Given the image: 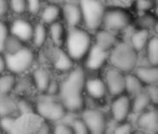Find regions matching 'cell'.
<instances>
[{"label": "cell", "mask_w": 158, "mask_h": 134, "mask_svg": "<svg viewBox=\"0 0 158 134\" xmlns=\"http://www.w3.org/2000/svg\"><path fill=\"white\" fill-rule=\"evenodd\" d=\"M41 0H26L27 11L33 15H35L40 12L42 8Z\"/></svg>", "instance_id": "40"}, {"label": "cell", "mask_w": 158, "mask_h": 134, "mask_svg": "<svg viewBox=\"0 0 158 134\" xmlns=\"http://www.w3.org/2000/svg\"><path fill=\"white\" fill-rule=\"evenodd\" d=\"M150 31L146 29H139L132 36L130 39L131 46L139 52L144 49L150 39Z\"/></svg>", "instance_id": "26"}, {"label": "cell", "mask_w": 158, "mask_h": 134, "mask_svg": "<svg viewBox=\"0 0 158 134\" xmlns=\"http://www.w3.org/2000/svg\"><path fill=\"white\" fill-rule=\"evenodd\" d=\"M81 117L86 122L89 133L102 134L106 131L107 118L102 111L96 108H85L81 112Z\"/></svg>", "instance_id": "8"}, {"label": "cell", "mask_w": 158, "mask_h": 134, "mask_svg": "<svg viewBox=\"0 0 158 134\" xmlns=\"http://www.w3.org/2000/svg\"><path fill=\"white\" fill-rule=\"evenodd\" d=\"M104 81L107 91L111 96L115 97L126 92V75L124 72L114 68V67H112L107 70Z\"/></svg>", "instance_id": "10"}, {"label": "cell", "mask_w": 158, "mask_h": 134, "mask_svg": "<svg viewBox=\"0 0 158 134\" xmlns=\"http://www.w3.org/2000/svg\"><path fill=\"white\" fill-rule=\"evenodd\" d=\"M83 23L90 32H96L102 28L103 17L106 6L102 0H79Z\"/></svg>", "instance_id": "4"}, {"label": "cell", "mask_w": 158, "mask_h": 134, "mask_svg": "<svg viewBox=\"0 0 158 134\" xmlns=\"http://www.w3.org/2000/svg\"><path fill=\"white\" fill-rule=\"evenodd\" d=\"M17 112V99L11 93L0 92V116L15 115Z\"/></svg>", "instance_id": "22"}, {"label": "cell", "mask_w": 158, "mask_h": 134, "mask_svg": "<svg viewBox=\"0 0 158 134\" xmlns=\"http://www.w3.org/2000/svg\"><path fill=\"white\" fill-rule=\"evenodd\" d=\"M65 50L73 59L74 61H79L85 59L93 45V36L86 28L80 26L72 27L67 31L65 38Z\"/></svg>", "instance_id": "2"}, {"label": "cell", "mask_w": 158, "mask_h": 134, "mask_svg": "<svg viewBox=\"0 0 158 134\" xmlns=\"http://www.w3.org/2000/svg\"><path fill=\"white\" fill-rule=\"evenodd\" d=\"M26 43L23 42L22 39H20L19 37L13 36V35H10L9 37L6 40L5 43V47H4V53L5 54H12L15 53L17 51H19L20 49H22L23 48H24L26 45Z\"/></svg>", "instance_id": "30"}, {"label": "cell", "mask_w": 158, "mask_h": 134, "mask_svg": "<svg viewBox=\"0 0 158 134\" xmlns=\"http://www.w3.org/2000/svg\"><path fill=\"white\" fill-rule=\"evenodd\" d=\"M156 22L157 19L153 14L150 12H144L138 20V27L139 29H146L150 31L153 29Z\"/></svg>", "instance_id": "31"}, {"label": "cell", "mask_w": 158, "mask_h": 134, "mask_svg": "<svg viewBox=\"0 0 158 134\" xmlns=\"http://www.w3.org/2000/svg\"><path fill=\"white\" fill-rule=\"evenodd\" d=\"M131 102L132 99L126 93L120 94L114 98L111 103V115L116 123L127 119L131 113Z\"/></svg>", "instance_id": "11"}, {"label": "cell", "mask_w": 158, "mask_h": 134, "mask_svg": "<svg viewBox=\"0 0 158 134\" xmlns=\"http://www.w3.org/2000/svg\"><path fill=\"white\" fill-rule=\"evenodd\" d=\"M51 79L52 77L50 76V73L46 68H37L32 73L33 84L35 88L42 93L46 92Z\"/></svg>", "instance_id": "20"}, {"label": "cell", "mask_w": 158, "mask_h": 134, "mask_svg": "<svg viewBox=\"0 0 158 134\" xmlns=\"http://www.w3.org/2000/svg\"><path fill=\"white\" fill-rule=\"evenodd\" d=\"M17 112L19 114L35 113V106L27 99L17 100Z\"/></svg>", "instance_id": "34"}, {"label": "cell", "mask_w": 158, "mask_h": 134, "mask_svg": "<svg viewBox=\"0 0 158 134\" xmlns=\"http://www.w3.org/2000/svg\"><path fill=\"white\" fill-rule=\"evenodd\" d=\"M86 72L81 66H74L60 82L58 99L70 114L81 113L86 107Z\"/></svg>", "instance_id": "1"}, {"label": "cell", "mask_w": 158, "mask_h": 134, "mask_svg": "<svg viewBox=\"0 0 158 134\" xmlns=\"http://www.w3.org/2000/svg\"><path fill=\"white\" fill-rule=\"evenodd\" d=\"M74 63L75 61L69 55V53L64 48L58 47L52 57V64L54 69L60 73L67 74L75 66Z\"/></svg>", "instance_id": "13"}, {"label": "cell", "mask_w": 158, "mask_h": 134, "mask_svg": "<svg viewBox=\"0 0 158 134\" xmlns=\"http://www.w3.org/2000/svg\"><path fill=\"white\" fill-rule=\"evenodd\" d=\"M52 132L57 134H73V128L70 125V123L60 120L58 122H55V125L52 128Z\"/></svg>", "instance_id": "36"}, {"label": "cell", "mask_w": 158, "mask_h": 134, "mask_svg": "<svg viewBox=\"0 0 158 134\" xmlns=\"http://www.w3.org/2000/svg\"><path fill=\"white\" fill-rule=\"evenodd\" d=\"M157 114H158V105H157Z\"/></svg>", "instance_id": "47"}, {"label": "cell", "mask_w": 158, "mask_h": 134, "mask_svg": "<svg viewBox=\"0 0 158 134\" xmlns=\"http://www.w3.org/2000/svg\"><path fill=\"white\" fill-rule=\"evenodd\" d=\"M35 113L44 120L55 123L63 120L68 115V111L59 99L48 96L40 99L35 104Z\"/></svg>", "instance_id": "6"}, {"label": "cell", "mask_w": 158, "mask_h": 134, "mask_svg": "<svg viewBox=\"0 0 158 134\" xmlns=\"http://www.w3.org/2000/svg\"><path fill=\"white\" fill-rule=\"evenodd\" d=\"M147 59L151 65H158V36L150 37L147 46Z\"/></svg>", "instance_id": "29"}, {"label": "cell", "mask_w": 158, "mask_h": 134, "mask_svg": "<svg viewBox=\"0 0 158 134\" xmlns=\"http://www.w3.org/2000/svg\"><path fill=\"white\" fill-rule=\"evenodd\" d=\"M83 61L86 69L89 71H98L109 61V51L102 49L93 43Z\"/></svg>", "instance_id": "12"}, {"label": "cell", "mask_w": 158, "mask_h": 134, "mask_svg": "<svg viewBox=\"0 0 158 134\" xmlns=\"http://www.w3.org/2000/svg\"><path fill=\"white\" fill-rule=\"evenodd\" d=\"M102 1H105V0H102Z\"/></svg>", "instance_id": "48"}, {"label": "cell", "mask_w": 158, "mask_h": 134, "mask_svg": "<svg viewBox=\"0 0 158 134\" xmlns=\"http://www.w3.org/2000/svg\"><path fill=\"white\" fill-rule=\"evenodd\" d=\"M153 15L156 17V19L158 20V3L155 4L154 8H153Z\"/></svg>", "instance_id": "45"}, {"label": "cell", "mask_w": 158, "mask_h": 134, "mask_svg": "<svg viewBox=\"0 0 158 134\" xmlns=\"http://www.w3.org/2000/svg\"><path fill=\"white\" fill-rule=\"evenodd\" d=\"M68 123H70L73 133H77V134H89V133L87 124L81 116H76V117L74 116Z\"/></svg>", "instance_id": "32"}, {"label": "cell", "mask_w": 158, "mask_h": 134, "mask_svg": "<svg viewBox=\"0 0 158 134\" xmlns=\"http://www.w3.org/2000/svg\"><path fill=\"white\" fill-rule=\"evenodd\" d=\"M144 86L145 85L141 82V80L135 74L127 73L125 88H126V92H127L128 95L135 96L136 94L142 91V89L144 88Z\"/></svg>", "instance_id": "28"}, {"label": "cell", "mask_w": 158, "mask_h": 134, "mask_svg": "<svg viewBox=\"0 0 158 134\" xmlns=\"http://www.w3.org/2000/svg\"><path fill=\"white\" fill-rule=\"evenodd\" d=\"M66 35V28L60 21L48 25V38H50V40L56 47H60L61 45H64Z\"/></svg>", "instance_id": "21"}, {"label": "cell", "mask_w": 158, "mask_h": 134, "mask_svg": "<svg viewBox=\"0 0 158 134\" xmlns=\"http://www.w3.org/2000/svg\"><path fill=\"white\" fill-rule=\"evenodd\" d=\"M10 11V6L8 0H0V19H3L8 15Z\"/></svg>", "instance_id": "43"}, {"label": "cell", "mask_w": 158, "mask_h": 134, "mask_svg": "<svg viewBox=\"0 0 158 134\" xmlns=\"http://www.w3.org/2000/svg\"><path fill=\"white\" fill-rule=\"evenodd\" d=\"M18 85L17 75L10 72H4L0 75V92L11 93Z\"/></svg>", "instance_id": "27"}, {"label": "cell", "mask_w": 158, "mask_h": 134, "mask_svg": "<svg viewBox=\"0 0 158 134\" xmlns=\"http://www.w3.org/2000/svg\"><path fill=\"white\" fill-rule=\"evenodd\" d=\"M7 70L15 75H23L28 72L35 63V54L34 50L25 46L12 54H5Z\"/></svg>", "instance_id": "5"}, {"label": "cell", "mask_w": 158, "mask_h": 134, "mask_svg": "<svg viewBox=\"0 0 158 134\" xmlns=\"http://www.w3.org/2000/svg\"><path fill=\"white\" fill-rule=\"evenodd\" d=\"M60 91V82H58L57 80H54L53 78L51 79L45 94L48 96H51V97H56L58 96Z\"/></svg>", "instance_id": "42"}, {"label": "cell", "mask_w": 158, "mask_h": 134, "mask_svg": "<svg viewBox=\"0 0 158 134\" xmlns=\"http://www.w3.org/2000/svg\"><path fill=\"white\" fill-rule=\"evenodd\" d=\"M152 30H154L155 32H156V34L158 35V20H157V22H156V23L154 24V26H153V29Z\"/></svg>", "instance_id": "46"}, {"label": "cell", "mask_w": 158, "mask_h": 134, "mask_svg": "<svg viewBox=\"0 0 158 134\" xmlns=\"http://www.w3.org/2000/svg\"><path fill=\"white\" fill-rule=\"evenodd\" d=\"M146 92L149 95V98L151 100V103L152 105L157 106L158 105V86H156L155 84L149 85Z\"/></svg>", "instance_id": "41"}, {"label": "cell", "mask_w": 158, "mask_h": 134, "mask_svg": "<svg viewBox=\"0 0 158 134\" xmlns=\"http://www.w3.org/2000/svg\"><path fill=\"white\" fill-rule=\"evenodd\" d=\"M137 126L144 130L152 131L158 128V114L157 109H146L139 114Z\"/></svg>", "instance_id": "18"}, {"label": "cell", "mask_w": 158, "mask_h": 134, "mask_svg": "<svg viewBox=\"0 0 158 134\" xmlns=\"http://www.w3.org/2000/svg\"><path fill=\"white\" fill-rule=\"evenodd\" d=\"M93 43L103 50L111 51V49L119 42L115 34L105 28H101L94 32Z\"/></svg>", "instance_id": "17"}, {"label": "cell", "mask_w": 158, "mask_h": 134, "mask_svg": "<svg viewBox=\"0 0 158 134\" xmlns=\"http://www.w3.org/2000/svg\"><path fill=\"white\" fill-rule=\"evenodd\" d=\"M132 130H133L132 124L130 122L125 120V121L117 123V125L114 128V132L116 134H128V133H131Z\"/></svg>", "instance_id": "39"}, {"label": "cell", "mask_w": 158, "mask_h": 134, "mask_svg": "<svg viewBox=\"0 0 158 134\" xmlns=\"http://www.w3.org/2000/svg\"><path fill=\"white\" fill-rule=\"evenodd\" d=\"M10 34L19 37L23 42L27 43L31 41L34 25L26 19L23 18H16L10 24Z\"/></svg>", "instance_id": "14"}, {"label": "cell", "mask_w": 158, "mask_h": 134, "mask_svg": "<svg viewBox=\"0 0 158 134\" xmlns=\"http://www.w3.org/2000/svg\"><path fill=\"white\" fill-rule=\"evenodd\" d=\"M16 116L15 115H4L0 116V129H2L5 132H11L15 122Z\"/></svg>", "instance_id": "37"}, {"label": "cell", "mask_w": 158, "mask_h": 134, "mask_svg": "<svg viewBox=\"0 0 158 134\" xmlns=\"http://www.w3.org/2000/svg\"><path fill=\"white\" fill-rule=\"evenodd\" d=\"M109 61L114 68L126 73L135 69L138 62V51L130 43L118 42L109 52Z\"/></svg>", "instance_id": "3"}, {"label": "cell", "mask_w": 158, "mask_h": 134, "mask_svg": "<svg viewBox=\"0 0 158 134\" xmlns=\"http://www.w3.org/2000/svg\"><path fill=\"white\" fill-rule=\"evenodd\" d=\"M7 71V65H6V58L5 53L0 52V75Z\"/></svg>", "instance_id": "44"}, {"label": "cell", "mask_w": 158, "mask_h": 134, "mask_svg": "<svg viewBox=\"0 0 158 134\" xmlns=\"http://www.w3.org/2000/svg\"><path fill=\"white\" fill-rule=\"evenodd\" d=\"M135 75L145 86L158 83V65L139 66L135 70Z\"/></svg>", "instance_id": "19"}, {"label": "cell", "mask_w": 158, "mask_h": 134, "mask_svg": "<svg viewBox=\"0 0 158 134\" xmlns=\"http://www.w3.org/2000/svg\"><path fill=\"white\" fill-rule=\"evenodd\" d=\"M48 39V27L44 23H37L34 25L33 35H32V43L33 45L40 48L45 46Z\"/></svg>", "instance_id": "24"}, {"label": "cell", "mask_w": 158, "mask_h": 134, "mask_svg": "<svg viewBox=\"0 0 158 134\" xmlns=\"http://www.w3.org/2000/svg\"><path fill=\"white\" fill-rule=\"evenodd\" d=\"M85 91L89 98L96 101L102 100L108 94L105 81L101 77L87 78L85 84Z\"/></svg>", "instance_id": "15"}, {"label": "cell", "mask_w": 158, "mask_h": 134, "mask_svg": "<svg viewBox=\"0 0 158 134\" xmlns=\"http://www.w3.org/2000/svg\"><path fill=\"white\" fill-rule=\"evenodd\" d=\"M62 18L64 19L66 24L72 27L80 26L83 23L82 12L79 4L75 3H66L61 7Z\"/></svg>", "instance_id": "16"}, {"label": "cell", "mask_w": 158, "mask_h": 134, "mask_svg": "<svg viewBox=\"0 0 158 134\" xmlns=\"http://www.w3.org/2000/svg\"><path fill=\"white\" fill-rule=\"evenodd\" d=\"M43 120L44 119L41 118L36 113L20 114L19 116H16L10 133L39 132V128Z\"/></svg>", "instance_id": "9"}, {"label": "cell", "mask_w": 158, "mask_h": 134, "mask_svg": "<svg viewBox=\"0 0 158 134\" xmlns=\"http://www.w3.org/2000/svg\"><path fill=\"white\" fill-rule=\"evenodd\" d=\"M151 100L146 91H140L134 96L131 102V112L135 114H140L145 111L151 105Z\"/></svg>", "instance_id": "25"}, {"label": "cell", "mask_w": 158, "mask_h": 134, "mask_svg": "<svg viewBox=\"0 0 158 134\" xmlns=\"http://www.w3.org/2000/svg\"><path fill=\"white\" fill-rule=\"evenodd\" d=\"M10 35V24H8L2 19H0V52H4L5 43Z\"/></svg>", "instance_id": "35"}, {"label": "cell", "mask_w": 158, "mask_h": 134, "mask_svg": "<svg viewBox=\"0 0 158 134\" xmlns=\"http://www.w3.org/2000/svg\"><path fill=\"white\" fill-rule=\"evenodd\" d=\"M10 10H11L15 14H23L27 11V4L26 0H8Z\"/></svg>", "instance_id": "33"}, {"label": "cell", "mask_w": 158, "mask_h": 134, "mask_svg": "<svg viewBox=\"0 0 158 134\" xmlns=\"http://www.w3.org/2000/svg\"><path fill=\"white\" fill-rule=\"evenodd\" d=\"M154 0H136V8L139 11L141 12H150V10H153L155 6Z\"/></svg>", "instance_id": "38"}, {"label": "cell", "mask_w": 158, "mask_h": 134, "mask_svg": "<svg viewBox=\"0 0 158 134\" xmlns=\"http://www.w3.org/2000/svg\"><path fill=\"white\" fill-rule=\"evenodd\" d=\"M131 23L130 13L121 7H106L102 27L114 33L121 32Z\"/></svg>", "instance_id": "7"}, {"label": "cell", "mask_w": 158, "mask_h": 134, "mask_svg": "<svg viewBox=\"0 0 158 134\" xmlns=\"http://www.w3.org/2000/svg\"><path fill=\"white\" fill-rule=\"evenodd\" d=\"M41 22L47 25L60 21L62 18L61 7L57 4H48L41 11Z\"/></svg>", "instance_id": "23"}]
</instances>
